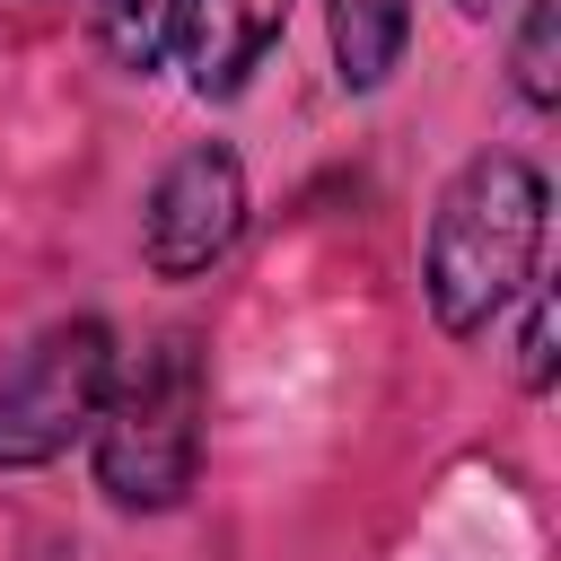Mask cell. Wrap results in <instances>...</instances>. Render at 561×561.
<instances>
[{
    "label": "cell",
    "mask_w": 561,
    "mask_h": 561,
    "mask_svg": "<svg viewBox=\"0 0 561 561\" xmlns=\"http://www.w3.org/2000/svg\"><path fill=\"white\" fill-rule=\"evenodd\" d=\"M543 228H552V184L526 149H473L421 228V298L447 342H482L543 272Z\"/></svg>",
    "instance_id": "cell-1"
},
{
    "label": "cell",
    "mask_w": 561,
    "mask_h": 561,
    "mask_svg": "<svg viewBox=\"0 0 561 561\" xmlns=\"http://www.w3.org/2000/svg\"><path fill=\"white\" fill-rule=\"evenodd\" d=\"M202 412H210V377L193 333H158L140 351L114 359V386L88 421V465L96 491L123 517H167L184 508V491L202 482Z\"/></svg>",
    "instance_id": "cell-2"
},
{
    "label": "cell",
    "mask_w": 561,
    "mask_h": 561,
    "mask_svg": "<svg viewBox=\"0 0 561 561\" xmlns=\"http://www.w3.org/2000/svg\"><path fill=\"white\" fill-rule=\"evenodd\" d=\"M114 359H123V342H114L105 316H53L0 368V473L61 465L88 438V421L114 386Z\"/></svg>",
    "instance_id": "cell-3"
},
{
    "label": "cell",
    "mask_w": 561,
    "mask_h": 561,
    "mask_svg": "<svg viewBox=\"0 0 561 561\" xmlns=\"http://www.w3.org/2000/svg\"><path fill=\"white\" fill-rule=\"evenodd\" d=\"M245 158L228 140H184L158 175H149V202H140V263L158 280H202L237 254L245 237Z\"/></svg>",
    "instance_id": "cell-4"
},
{
    "label": "cell",
    "mask_w": 561,
    "mask_h": 561,
    "mask_svg": "<svg viewBox=\"0 0 561 561\" xmlns=\"http://www.w3.org/2000/svg\"><path fill=\"white\" fill-rule=\"evenodd\" d=\"M289 9H298V0H184L175 53H184L193 96H210V105L245 96L254 70L272 61V44L289 35Z\"/></svg>",
    "instance_id": "cell-5"
},
{
    "label": "cell",
    "mask_w": 561,
    "mask_h": 561,
    "mask_svg": "<svg viewBox=\"0 0 561 561\" xmlns=\"http://www.w3.org/2000/svg\"><path fill=\"white\" fill-rule=\"evenodd\" d=\"M324 44L342 96H377L412 53V0H324Z\"/></svg>",
    "instance_id": "cell-6"
},
{
    "label": "cell",
    "mask_w": 561,
    "mask_h": 561,
    "mask_svg": "<svg viewBox=\"0 0 561 561\" xmlns=\"http://www.w3.org/2000/svg\"><path fill=\"white\" fill-rule=\"evenodd\" d=\"M175 26H184V0H88V35H96V53H105L123 79L167 70Z\"/></svg>",
    "instance_id": "cell-7"
},
{
    "label": "cell",
    "mask_w": 561,
    "mask_h": 561,
    "mask_svg": "<svg viewBox=\"0 0 561 561\" xmlns=\"http://www.w3.org/2000/svg\"><path fill=\"white\" fill-rule=\"evenodd\" d=\"M508 70H517V105L526 114H552L561 105V0H517Z\"/></svg>",
    "instance_id": "cell-8"
},
{
    "label": "cell",
    "mask_w": 561,
    "mask_h": 561,
    "mask_svg": "<svg viewBox=\"0 0 561 561\" xmlns=\"http://www.w3.org/2000/svg\"><path fill=\"white\" fill-rule=\"evenodd\" d=\"M517 386H526V394H552V289H543V280L526 289V333H517Z\"/></svg>",
    "instance_id": "cell-9"
},
{
    "label": "cell",
    "mask_w": 561,
    "mask_h": 561,
    "mask_svg": "<svg viewBox=\"0 0 561 561\" xmlns=\"http://www.w3.org/2000/svg\"><path fill=\"white\" fill-rule=\"evenodd\" d=\"M456 9H465V18H491V9H500V0H456Z\"/></svg>",
    "instance_id": "cell-10"
}]
</instances>
